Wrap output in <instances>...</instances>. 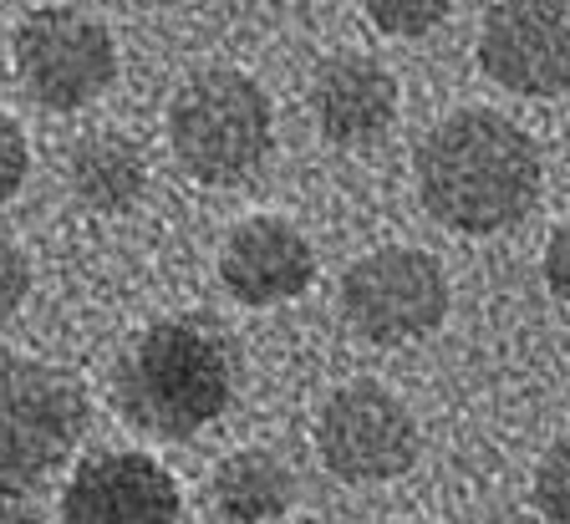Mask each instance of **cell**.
I'll list each match as a JSON object with an SVG mask.
<instances>
[{"label":"cell","mask_w":570,"mask_h":524,"mask_svg":"<svg viewBox=\"0 0 570 524\" xmlns=\"http://www.w3.org/2000/svg\"><path fill=\"white\" fill-rule=\"evenodd\" d=\"M534 504L550 524H570V433L556 438L534 464Z\"/></svg>","instance_id":"14"},{"label":"cell","mask_w":570,"mask_h":524,"mask_svg":"<svg viewBox=\"0 0 570 524\" xmlns=\"http://www.w3.org/2000/svg\"><path fill=\"white\" fill-rule=\"evenodd\" d=\"M291 500H296V478L265 448H239L214 468V504L235 524L281 520L291 510Z\"/></svg>","instance_id":"12"},{"label":"cell","mask_w":570,"mask_h":524,"mask_svg":"<svg viewBox=\"0 0 570 524\" xmlns=\"http://www.w3.org/2000/svg\"><path fill=\"white\" fill-rule=\"evenodd\" d=\"M311 112L332 144H372L397 118V77L367 51H336L311 77Z\"/></svg>","instance_id":"11"},{"label":"cell","mask_w":570,"mask_h":524,"mask_svg":"<svg viewBox=\"0 0 570 524\" xmlns=\"http://www.w3.org/2000/svg\"><path fill=\"white\" fill-rule=\"evenodd\" d=\"M235 357L229 342L199 316L154 322L118 362V403L158 438H189L229 407Z\"/></svg>","instance_id":"2"},{"label":"cell","mask_w":570,"mask_h":524,"mask_svg":"<svg viewBox=\"0 0 570 524\" xmlns=\"http://www.w3.org/2000/svg\"><path fill=\"white\" fill-rule=\"evenodd\" d=\"M168 144L199 184H239L271 154V97L249 72L204 67L174 92Z\"/></svg>","instance_id":"3"},{"label":"cell","mask_w":570,"mask_h":524,"mask_svg":"<svg viewBox=\"0 0 570 524\" xmlns=\"http://www.w3.org/2000/svg\"><path fill=\"white\" fill-rule=\"evenodd\" d=\"M392 524H417V520H392Z\"/></svg>","instance_id":"21"},{"label":"cell","mask_w":570,"mask_h":524,"mask_svg":"<svg viewBox=\"0 0 570 524\" xmlns=\"http://www.w3.org/2000/svg\"><path fill=\"white\" fill-rule=\"evenodd\" d=\"M16 77L41 108L77 112L112 87L118 47L92 16L71 6H41L16 26Z\"/></svg>","instance_id":"6"},{"label":"cell","mask_w":570,"mask_h":524,"mask_svg":"<svg viewBox=\"0 0 570 524\" xmlns=\"http://www.w3.org/2000/svg\"><path fill=\"white\" fill-rule=\"evenodd\" d=\"M342 316L372 346H403L449 316V275L428 250H372L342 275Z\"/></svg>","instance_id":"5"},{"label":"cell","mask_w":570,"mask_h":524,"mask_svg":"<svg viewBox=\"0 0 570 524\" xmlns=\"http://www.w3.org/2000/svg\"><path fill=\"white\" fill-rule=\"evenodd\" d=\"M0 524H41V514H36V504L26 494H6L0 488Z\"/></svg>","instance_id":"19"},{"label":"cell","mask_w":570,"mask_h":524,"mask_svg":"<svg viewBox=\"0 0 570 524\" xmlns=\"http://www.w3.org/2000/svg\"><path fill=\"white\" fill-rule=\"evenodd\" d=\"M417 199L459 235H494L540 199V148L494 108H459L423 132L413 154Z\"/></svg>","instance_id":"1"},{"label":"cell","mask_w":570,"mask_h":524,"mask_svg":"<svg viewBox=\"0 0 570 524\" xmlns=\"http://www.w3.org/2000/svg\"><path fill=\"white\" fill-rule=\"evenodd\" d=\"M316 275V250L291 219L249 215L229 229L219 250V280L239 306H281L296 300Z\"/></svg>","instance_id":"10"},{"label":"cell","mask_w":570,"mask_h":524,"mask_svg":"<svg viewBox=\"0 0 570 524\" xmlns=\"http://www.w3.org/2000/svg\"><path fill=\"white\" fill-rule=\"evenodd\" d=\"M142 184H148V164L122 132H87L82 144L71 148V189L92 209L118 215V209L138 204Z\"/></svg>","instance_id":"13"},{"label":"cell","mask_w":570,"mask_h":524,"mask_svg":"<svg viewBox=\"0 0 570 524\" xmlns=\"http://www.w3.org/2000/svg\"><path fill=\"white\" fill-rule=\"evenodd\" d=\"M132 6H174V0H132Z\"/></svg>","instance_id":"20"},{"label":"cell","mask_w":570,"mask_h":524,"mask_svg":"<svg viewBox=\"0 0 570 524\" xmlns=\"http://www.w3.org/2000/svg\"><path fill=\"white\" fill-rule=\"evenodd\" d=\"M26 168H31V154H26V132L11 112H0V204L21 189Z\"/></svg>","instance_id":"16"},{"label":"cell","mask_w":570,"mask_h":524,"mask_svg":"<svg viewBox=\"0 0 570 524\" xmlns=\"http://www.w3.org/2000/svg\"><path fill=\"white\" fill-rule=\"evenodd\" d=\"M417 417L382 382H346L316 417V453L346 484H382L417 464Z\"/></svg>","instance_id":"7"},{"label":"cell","mask_w":570,"mask_h":524,"mask_svg":"<svg viewBox=\"0 0 570 524\" xmlns=\"http://www.w3.org/2000/svg\"><path fill=\"white\" fill-rule=\"evenodd\" d=\"M362 11L387 37H423L453 11V0H362Z\"/></svg>","instance_id":"15"},{"label":"cell","mask_w":570,"mask_h":524,"mask_svg":"<svg viewBox=\"0 0 570 524\" xmlns=\"http://www.w3.org/2000/svg\"><path fill=\"white\" fill-rule=\"evenodd\" d=\"M67 524H178V484L148 453H92L61 494Z\"/></svg>","instance_id":"9"},{"label":"cell","mask_w":570,"mask_h":524,"mask_svg":"<svg viewBox=\"0 0 570 524\" xmlns=\"http://www.w3.org/2000/svg\"><path fill=\"white\" fill-rule=\"evenodd\" d=\"M566 154H570V138H566Z\"/></svg>","instance_id":"22"},{"label":"cell","mask_w":570,"mask_h":524,"mask_svg":"<svg viewBox=\"0 0 570 524\" xmlns=\"http://www.w3.org/2000/svg\"><path fill=\"white\" fill-rule=\"evenodd\" d=\"M26 290H31V265H26V255L16 250V245L0 239V322L21 310Z\"/></svg>","instance_id":"17"},{"label":"cell","mask_w":570,"mask_h":524,"mask_svg":"<svg viewBox=\"0 0 570 524\" xmlns=\"http://www.w3.org/2000/svg\"><path fill=\"white\" fill-rule=\"evenodd\" d=\"M87 433V393L71 372L31 357L0 362V488L31 494Z\"/></svg>","instance_id":"4"},{"label":"cell","mask_w":570,"mask_h":524,"mask_svg":"<svg viewBox=\"0 0 570 524\" xmlns=\"http://www.w3.org/2000/svg\"><path fill=\"white\" fill-rule=\"evenodd\" d=\"M546 286L556 290L560 300H570V219H560L546 245Z\"/></svg>","instance_id":"18"},{"label":"cell","mask_w":570,"mask_h":524,"mask_svg":"<svg viewBox=\"0 0 570 524\" xmlns=\"http://www.w3.org/2000/svg\"><path fill=\"white\" fill-rule=\"evenodd\" d=\"M479 67L504 92L556 97L570 87V0H494L479 26Z\"/></svg>","instance_id":"8"}]
</instances>
